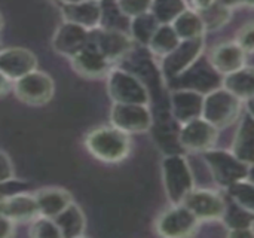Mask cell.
Returning <instances> with one entry per match:
<instances>
[{
  "label": "cell",
  "instance_id": "6da1fadb",
  "mask_svg": "<svg viewBox=\"0 0 254 238\" xmlns=\"http://www.w3.org/2000/svg\"><path fill=\"white\" fill-rule=\"evenodd\" d=\"M86 151L103 162H121L131 151L129 136L113 125H103L85 136Z\"/></svg>",
  "mask_w": 254,
  "mask_h": 238
},
{
  "label": "cell",
  "instance_id": "7a4b0ae2",
  "mask_svg": "<svg viewBox=\"0 0 254 238\" xmlns=\"http://www.w3.org/2000/svg\"><path fill=\"white\" fill-rule=\"evenodd\" d=\"M243 110V101L228 89L214 88L204 95L201 118L214 128L222 130L234 124Z\"/></svg>",
  "mask_w": 254,
  "mask_h": 238
},
{
  "label": "cell",
  "instance_id": "3957f363",
  "mask_svg": "<svg viewBox=\"0 0 254 238\" xmlns=\"http://www.w3.org/2000/svg\"><path fill=\"white\" fill-rule=\"evenodd\" d=\"M162 179L171 204H182L186 195L195 186L192 170L183 155H168L164 158Z\"/></svg>",
  "mask_w": 254,
  "mask_h": 238
},
{
  "label": "cell",
  "instance_id": "277c9868",
  "mask_svg": "<svg viewBox=\"0 0 254 238\" xmlns=\"http://www.w3.org/2000/svg\"><path fill=\"white\" fill-rule=\"evenodd\" d=\"M107 91L113 103H125V104H147L149 103V91L143 80L134 73L115 69L109 72Z\"/></svg>",
  "mask_w": 254,
  "mask_h": 238
},
{
  "label": "cell",
  "instance_id": "5b68a950",
  "mask_svg": "<svg viewBox=\"0 0 254 238\" xmlns=\"http://www.w3.org/2000/svg\"><path fill=\"white\" fill-rule=\"evenodd\" d=\"M204 159L213 174V179L223 188H228L238 180L249 179L252 174V167L228 151H217L211 148L204 152Z\"/></svg>",
  "mask_w": 254,
  "mask_h": 238
},
{
  "label": "cell",
  "instance_id": "8992f818",
  "mask_svg": "<svg viewBox=\"0 0 254 238\" xmlns=\"http://www.w3.org/2000/svg\"><path fill=\"white\" fill-rule=\"evenodd\" d=\"M54 79L40 70H33L15 80V95L25 104L42 106L46 104L54 95Z\"/></svg>",
  "mask_w": 254,
  "mask_h": 238
},
{
  "label": "cell",
  "instance_id": "52a82bcc",
  "mask_svg": "<svg viewBox=\"0 0 254 238\" xmlns=\"http://www.w3.org/2000/svg\"><path fill=\"white\" fill-rule=\"evenodd\" d=\"M204 51V37L180 40V43L165 57H162V75L167 79H177L186 73L201 57Z\"/></svg>",
  "mask_w": 254,
  "mask_h": 238
},
{
  "label": "cell",
  "instance_id": "ba28073f",
  "mask_svg": "<svg viewBox=\"0 0 254 238\" xmlns=\"http://www.w3.org/2000/svg\"><path fill=\"white\" fill-rule=\"evenodd\" d=\"M199 221L183 204H173L156 221V233L167 238L190 237L196 233Z\"/></svg>",
  "mask_w": 254,
  "mask_h": 238
},
{
  "label": "cell",
  "instance_id": "9c48e42d",
  "mask_svg": "<svg viewBox=\"0 0 254 238\" xmlns=\"http://www.w3.org/2000/svg\"><path fill=\"white\" fill-rule=\"evenodd\" d=\"M110 122L127 134H141L152 127V113L147 104L113 103Z\"/></svg>",
  "mask_w": 254,
  "mask_h": 238
},
{
  "label": "cell",
  "instance_id": "30bf717a",
  "mask_svg": "<svg viewBox=\"0 0 254 238\" xmlns=\"http://www.w3.org/2000/svg\"><path fill=\"white\" fill-rule=\"evenodd\" d=\"M186 206L195 218L202 222H211V221H220L226 212V204L220 194L211 191V189H192L186 198L182 203Z\"/></svg>",
  "mask_w": 254,
  "mask_h": 238
},
{
  "label": "cell",
  "instance_id": "8fae6325",
  "mask_svg": "<svg viewBox=\"0 0 254 238\" xmlns=\"http://www.w3.org/2000/svg\"><path fill=\"white\" fill-rule=\"evenodd\" d=\"M219 137V130L208 124L205 119L195 118L182 125L179 133V142L186 151L205 152L216 145Z\"/></svg>",
  "mask_w": 254,
  "mask_h": 238
},
{
  "label": "cell",
  "instance_id": "7c38bea8",
  "mask_svg": "<svg viewBox=\"0 0 254 238\" xmlns=\"http://www.w3.org/2000/svg\"><path fill=\"white\" fill-rule=\"evenodd\" d=\"M89 43H92L110 63L122 60L132 49L131 36L115 28L91 30Z\"/></svg>",
  "mask_w": 254,
  "mask_h": 238
},
{
  "label": "cell",
  "instance_id": "4fadbf2b",
  "mask_svg": "<svg viewBox=\"0 0 254 238\" xmlns=\"http://www.w3.org/2000/svg\"><path fill=\"white\" fill-rule=\"evenodd\" d=\"M70 60L76 73L89 79H98L107 76L112 66V63L89 42L79 52H76Z\"/></svg>",
  "mask_w": 254,
  "mask_h": 238
},
{
  "label": "cell",
  "instance_id": "5bb4252c",
  "mask_svg": "<svg viewBox=\"0 0 254 238\" xmlns=\"http://www.w3.org/2000/svg\"><path fill=\"white\" fill-rule=\"evenodd\" d=\"M36 69H37V58L28 49L6 48L0 51V72L9 80H16Z\"/></svg>",
  "mask_w": 254,
  "mask_h": 238
},
{
  "label": "cell",
  "instance_id": "9a60e30c",
  "mask_svg": "<svg viewBox=\"0 0 254 238\" xmlns=\"http://www.w3.org/2000/svg\"><path fill=\"white\" fill-rule=\"evenodd\" d=\"M89 42V30L64 21L55 31L52 37V48L60 55L71 58Z\"/></svg>",
  "mask_w": 254,
  "mask_h": 238
},
{
  "label": "cell",
  "instance_id": "2e32d148",
  "mask_svg": "<svg viewBox=\"0 0 254 238\" xmlns=\"http://www.w3.org/2000/svg\"><path fill=\"white\" fill-rule=\"evenodd\" d=\"M247 52L237 42H225L214 46L210 52V64L216 73L228 75L246 66Z\"/></svg>",
  "mask_w": 254,
  "mask_h": 238
},
{
  "label": "cell",
  "instance_id": "e0dca14e",
  "mask_svg": "<svg viewBox=\"0 0 254 238\" xmlns=\"http://www.w3.org/2000/svg\"><path fill=\"white\" fill-rule=\"evenodd\" d=\"M64 21L77 24L86 30H95L103 19V6L100 0H85L79 3L63 4Z\"/></svg>",
  "mask_w": 254,
  "mask_h": 238
},
{
  "label": "cell",
  "instance_id": "ac0fdd59",
  "mask_svg": "<svg viewBox=\"0 0 254 238\" xmlns=\"http://www.w3.org/2000/svg\"><path fill=\"white\" fill-rule=\"evenodd\" d=\"M0 216L16 222H28L39 216V209L34 195L15 194L0 198Z\"/></svg>",
  "mask_w": 254,
  "mask_h": 238
},
{
  "label": "cell",
  "instance_id": "d6986e66",
  "mask_svg": "<svg viewBox=\"0 0 254 238\" xmlns=\"http://www.w3.org/2000/svg\"><path fill=\"white\" fill-rule=\"evenodd\" d=\"M204 94L195 89L182 88L171 94V113L174 119L185 124L190 119L199 118L202 110Z\"/></svg>",
  "mask_w": 254,
  "mask_h": 238
},
{
  "label": "cell",
  "instance_id": "ffe728a7",
  "mask_svg": "<svg viewBox=\"0 0 254 238\" xmlns=\"http://www.w3.org/2000/svg\"><path fill=\"white\" fill-rule=\"evenodd\" d=\"M36 203L39 209V215L55 218L60 215L70 203H73V198L68 191L61 188H45L39 191L36 195Z\"/></svg>",
  "mask_w": 254,
  "mask_h": 238
},
{
  "label": "cell",
  "instance_id": "44dd1931",
  "mask_svg": "<svg viewBox=\"0 0 254 238\" xmlns=\"http://www.w3.org/2000/svg\"><path fill=\"white\" fill-rule=\"evenodd\" d=\"M54 221L61 233V237L76 238L85 234L86 219L76 203H70L60 215L54 218Z\"/></svg>",
  "mask_w": 254,
  "mask_h": 238
},
{
  "label": "cell",
  "instance_id": "7402d4cb",
  "mask_svg": "<svg viewBox=\"0 0 254 238\" xmlns=\"http://www.w3.org/2000/svg\"><path fill=\"white\" fill-rule=\"evenodd\" d=\"M253 145H254V124H253V116L252 113H249L237 134H235V139H234V145H232V154L240 159L243 161L244 164L253 167Z\"/></svg>",
  "mask_w": 254,
  "mask_h": 238
},
{
  "label": "cell",
  "instance_id": "603a6c76",
  "mask_svg": "<svg viewBox=\"0 0 254 238\" xmlns=\"http://www.w3.org/2000/svg\"><path fill=\"white\" fill-rule=\"evenodd\" d=\"M223 88L238 97L241 101L252 100L254 94V73L252 67H243L232 73L225 75Z\"/></svg>",
  "mask_w": 254,
  "mask_h": 238
},
{
  "label": "cell",
  "instance_id": "cb8c5ba5",
  "mask_svg": "<svg viewBox=\"0 0 254 238\" xmlns=\"http://www.w3.org/2000/svg\"><path fill=\"white\" fill-rule=\"evenodd\" d=\"M171 27L174 28L176 34L180 40H190L196 37H204L205 28L202 19L198 12L185 9L173 22Z\"/></svg>",
  "mask_w": 254,
  "mask_h": 238
},
{
  "label": "cell",
  "instance_id": "d4e9b609",
  "mask_svg": "<svg viewBox=\"0 0 254 238\" xmlns=\"http://www.w3.org/2000/svg\"><path fill=\"white\" fill-rule=\"evenodd\" d=\"M179 43H180V39L176 34L171 24H159L158 28L155 30L153 36L150 37L147 46L152 54H155L158 57H165Z\"/></svg>",
  "mask_w": 254,
  "mask_h": 238
},
{
  "label": "cell",
  "instance_id": "484cf974",
  "mask_svg": "<svg viewBox=\"0 0 254 238\" xmlns=\"http://www.w3.org/2000/svg\"><path fill=\"white\" fill-rule=\"evenodd\" d=\"M198 13L202 19L205 31H214L225 27L232 18V9L226 6L222 0H216L211 6Z\"/></svg>",
  "mask_w": 254,
  "mask_h": 238
},
{
  "label": "cell",
  "instance_id": "4316f807",
  "mask_svg": "<svg viewBox=\"0 0 254 238\" xmlns=\"http://www.w3.org/2000/svg\"><path fill=\"white\" fill-rule=\"evenodd\" d=\"M185 9V0H152L149 12L159 24H171Z\"/></svg>",
  "mask_w": 254,
  "mask_h": 238
},
{
  "label": "cell",
  "instance_id": "83f0119b",
  "mask_svg": "<svg viewBox=\"0 0 254 238\" xmlns=\"http://www.w3.org/2000/svg\"><path fill=\"white\" fill-rule=\"evenodd\" d=\"M158 25L159 22L153 18L150 12L134 16L131 18V39L137 40L141 45H147Z\"/></svg>",
  "mask_w": 254,
  "mask_h": 238
},
{
  "label": "cell",
  "instance_id": "f1b7e54d",
  "mask_svg": "<svg viewBox=\"0 0 254 238\" xmlns=\"http://www.w3.org/2000/svg\"><path fill=\"white\" fill-rule=\"evenodd\" d=\"M226 189H228L229 197L234 200V203L238 207L247 212H254V186L250 177L238 180L229 185Z\"/></svg>",
  "mask_w": 254,
  "mask_h": 238
},
{
  "label": "cell",
  "instance_id": "f546056e",
  "mask_svg": "<svg viewBox=\"0 0 254 238\" xmlns=\"http://www.w3.org/2000/svg\"><path fill=\"white\" fill-rule=\"evenodd\" d=\"M33 238H61V233L52 218L48 216H36L28 231Z\"/></svg>",
  "mask_w": 254,
  "mask_h": 238
},
{
  "label": "cell",
  "instance_id": "4dcf8cb0",
  "mask_svg": "<svg viewBox=\"0 0 254 238\" xmlns=\"http://www.w3.org/2000/svg\"><path fill=\"white\" fill-rule=\"evenodd\" d=\"M222 219L226 222L228 230H231V228H241V227H253V212H247V210L238 207L237 204L231 210V213L226 210Z\"/></svg>",
  "mask_w": 254,
  "mask_h": 238
},
{
  "label": "cell",
  "instance_id": "1f68e13d",
  "mask_svg": "<svg viewBox=\"0 0 254 238\" xmlns=\"http://www.w3.org/2000/svg\"><path fill=\"white\" fill-rule=\"evenodd\" d=\"M152 0H116L118 10L129 18L138 16L150 10Z\"/></svg>",
  "mask_w": 254,
  "mask_h": 238
},
{
  "label": "cell",
  "instance_id": "d6a6232c",
  "mask_svg": "<svg viewBox=\"0 0 254 238\" xmlns=\"http://www.w3.org/2000/svg\"><path fill=\"white\" fill-rule=\"evenodd\" d=\"M237 43L247 52L252 54L254 48V28L252 22H247L243 28H240L237 34Z\"/></svg>",
  "mask_w": 254,
  "mask_h": 238
},
{
  "label": "cell",
  "instance_id": "836d02e7",
  "mask_svg": "<svg viewBox=\"0 0 254 238\" xmlns=\"http://www.w3.org/2000/svg\"><path fill=\"white\" fill-rule=\"evenodd\" d=\"M13 177V168L9 157L3 152H0V185L12 180Z\"/></svg>",
  "mask_w": 254,
  "mask_h": 238
},
{
  "label": "cell",
  "instance_id": "e575fe53",
  "mask_svg": "<svg viewBox=\"0 0 254 238\" xmlns=\"http://www.w3.org/2000/svg\"><path fill=\"white\" fill-rule=\"evenodd\" d=\"M228 237L232 238H253V227H241V228H231L228 231Z\"/></svg>",
  "mask_w": 254,
  "mask_h": 238
},
{
  "label": "cell",
  "instance_id": "d590c367",
  "mask_svg": "<svg viewBox=\"0 0 254 238\" xmlns=\"http://www.w3.org/2000/svg\"><path fill=\"white\" fill-rule=\"evenodd\" d=\"M13 222L0 216V238H7L13 236Z\"/></svg>",
  "mask_w": 254,
  "mask_h": 238
},
{
  "label": "cell",
  "instance_id": "8d00e7d4",
  "mask_svg": "<svg viewBox=\"0 0 254 238\" xmlns=\"http://www.w3.org/2000/svg\"><path fill=\"white\" fill-rule=\"evenodd\" d=\"M216 0H192V4L195 7V12H201L204 9H207L208 6H211Z\"/></svg>",
  "mask_w": 254,
  "mask_h": 238
},
{
  "label": "cell",
  "instance_id": "74e56055",
  "mask_svg": "<svg viewBox=\"0 0 254 238\" xmlns=\"http://www.w3.org/2000/svg\"><path fill=\"white\" fill-rule=\"evenodd\" d=\"M226 6H229L231 9L232 7H237V6H244V4H252L253 0H222Z\"/></svg>",
  "mask_w": 254,
  "mask_h": 238
},
{
  "label": "cell",
  "instance_id": "f35d334b",
  "mask_svg": "<svg viewBox=\"0 0 254 238\" xmlns=\"http://www.w3.org/2000/svg\"><path fill=\"white\" fill-rule=\"evenodd\" d=\"M9 85H10V80L0 72V95H3L9 91Z\"/></svg>",
  "mask_w": 254,
  "mask_h": 238
},
{
  "label": "cell",
  "instance_id": "ab89813d",
  "mask_svg": "<svg viewBox=\"0 0 254 238\" xmlns=\"http://www.w3.org/2000/svg\"><path fill=\"white\" fill-rule=\"evenodd\" d=\"M61 4H70V3H79V1H85V0H58Z\"/></svg>",
  "mask_w": 254,
  "mask_h": 238
},
{
  "label": "cell",
  "instance_id": "60d3db41",
  "mask_svg": "<svg viewBox=\"0 0 254 238\" xmlns=\"http://www.w3.org/2000/svg\"><path fill=\"white\" fill-rule=\"evenodd\" d=\"M1 27H3V19H1V15H0V30H1Z\"/></svg>",
  "mask_w": 254,
  "mask_h": 238
}]
</instances>
